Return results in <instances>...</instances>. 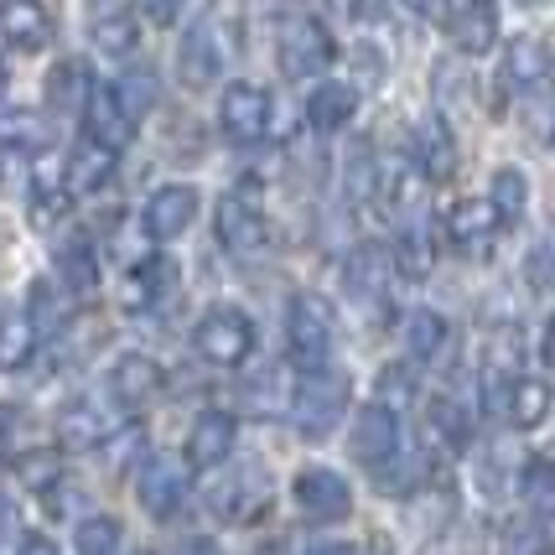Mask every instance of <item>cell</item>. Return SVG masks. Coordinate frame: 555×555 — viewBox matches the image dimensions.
Wrapping results in <instances>:
<instances>
[{
	"label": "cell",
	"instance_id": "cell-1",
	"mask_svg": "<svg viewBox=\"0 0 555 555\" xmlns=\"http://www.w3.org/2000/svg\"><path fill=\"white\" fill-rule=\"evenodd\" d=\"M333 348H338V317H333V307L317 291H296L286 307V359L301 374H312V369L333 363Z\"/></svg>",
	"mask_w": 555,
	"mask_h": 555
},
{
	"label": "cell",
	"instance_id": "cell-42",
	"mask_svg": "<svg viewBox=\"0 0 555 555\" xmlns=\"http://www.w3.org/2000/svg\"><path fill=\"white\" fill-rule=\"evenodd\" d=\"M135 16L130 11H99L94 16V42L99 52H109V57H125V52H135Z\"/></svg>",
	"mask_w": 555,
	"mask_h": 555
},
{
	"label": "cell",
	"instance_id": "cell-49",
	"mask_svg": "<svg viewBox=\"0 0 555 555\" xmlns=\"http://www.w3.org/2000/svg\"><path fill=\"white\" fill-rule=\"evenodd\" d=\"M171 555H223L218 551V540H203V534H193V540H182Z\"/></svg>",
	"mask_w": 555,
	"mask_h": 555
},
{
	"label": "cell",
	"instance_id": "cell-7",
	"mask_svg": "<svg viewBox=\"0 0 555 555\" xmlns=\"http://www.w3.org/2000/svg\"><path fill=\"white\" fill-rule=\"evenodd\" d=\"M270 115H275V104H270V89L260 83H229L223 99H218V130H223V141L234 145H260L270 135Z\"/></svg>",
	"mask_w": 555,
	"mask_h": 555
},
{
	"label": "cell",
	"instance_id": "cell-9",
	"mask_svg": "<svg viewBox=\"0 0 555 555\" xmlns=\"http://www.w3.org/2000/svg\"><path fill=\"white\" fill-rule=\"evenodd\" d=\"M208 504H214V514L223 519V525H260L270 514V504H275V488H270V478L260 473V467H244V473H229L223 483L208 493Z\"/></svg>",
	"mask_w": 555,
	"mask_h": 555
},
{
	"label": "cell",
	"instance_id": "cell-4",
	"mask_svg": "<svg viewBox=\"0 0 555 555\" xmlns=\"http://www.w3.org/2000/svg\"><path fill=\"white\" fill-rule=\"evenodd\" d=\"M333 57H338V42H333L327 22H317V16H291V22L281 26L275 68L286 73L291 83H307V78H317V73H327Z\"/></svg>",
	"mask_w": 555,
	"mask_h": 555
},
{
	"label": "cell",
	"instance_id": "cell-46",
	"mask_svg": "<svg viewBox=\"0 0 555 555\" xmlns=\"http://www.w3.org/2000/svg\"><path fill=\"white\" fill-rule=\"evenodd\" d=\"M411 400H415V369H411V359L389 363L385 374H379V405H389V411L400 415Z\"/></svg>",
	"mask_w": 555,
	"mask_h": 555
},
{
	"label": "cell",
	"instance_id": "cell-57",
	"mask_svg": "<svg viewBox=\"0 0 555 555\" xmlns=\"http://www.w3.org/2000/svg\"><path fill=\"white\" fill-rule=\"evenodd\" d=\"M0 182H5V167H0Z\"/></svg>",
	"mask_w": 555,
	"mask_h": 555
},
{
	"label": "cell",
	"instance_id": "cell-53",
	"mask_svg": "<svg viewBox=\"0 0 555 555\" xmlns=\"http://www.w3.org/2000/svg\"><path fill=\"white\" fill-rule=\"evenodd\" d=\"M5 525H11V504H5V493H0V534H5Z\"/></svg>",
	"mask_w": 555,
	"mask_h": 555
},
{
	"label": "cell",
	"instance_id": "cell-52",
	"mask_svg": "<svg viewBox=\"0 0 555 555\" xmlns=\"http://www.w3.org/2000/svg\"><path fill=\"white\" fill-rule=\"evenodd\" d=\"M545 359L555 363V317H551V322H545Z\"/></svg>",
	"mask_w": 555,
	"mask_h": 555
},
{
	"label": "cell",
	"instance_id": "cell-6",
	"mask_svg": "<svg viewBox=\"0 0 555 555\" xmlns=\"http://www.w3.org/2000/svg\"><path fill=\"white\" fill-rule=\"evenodd\" d=\"M57 436L78 452L109 447L120 436V405L109 395H68L63 411H57Z\"/></svg>",
	"mask_w": 555,
	"mask_h": 555
},
{
	"label": "cell",
	"instance_id": "cell-35",
	"mask_svg": "<svg viewBox=\"0 0 555 555\" xmlns=\"http://www.w3.org/2000/svg\"><path fill=\"white\" fill-rule=\"evenodd\" d=\"M37 452V421H31V411L26 405H0V462L5 467H16L22 457H31Z\"/></svg>",
	"mask_w": 555,
	"mask_h": 555
},
{
	"label": "cell",
	"instance_id": "cell-27",
	"mask_svg": "<svg viewBox=\"0 0 555 555\" xmlns=\"http://www.w3.org/2000/svg\"><path fill=\"white\" fill-rule=\"evenodd\" d=\"M353 115H359V89L343 83V78L317 83L312 99H307V125H312L317 135H333L343 125H353Z\"/></svg>",
	"mask_w": 555,
	"mask_h": 555
},
{
	"label": "cell",
	"instance_id": "cell-31",
	"mask_svg": "<svg viewBox=\"0 0 555 555\" xmlns=\"http://www.w3.org/2000/svg\"><path fill=\"white\" fill-rule=\"evenodd\" d=\"M52 145V125L37 109H0V151L16 156H42Z\"/></svg>",
	"mask_w": 555,
	"mask_h": 555
},
{
	"label": "cell",
	"instance_id": "cell-13",
	"mask_svg": "<svg viewBox=\"0 0 555 555\" xmlns=\"http://www.w3.org/2000/svg\"><path fill=\"white\" fill-rule=\"evenodd\" d=\"M499 0H452V11H447V37H452V48L467 52V57H483V52L499 48Z\"/></svg>",
	"mask_w": 555,
	"mask_h": 555
},
{
	"label": "cell",
	"instance_id": "cell-28",
	"mask_svg": "<svg viewBox=\"0 0 555 555\" xmlns=\"http://www.w3.org/2000/svg\"><path fill=\"white\" fill-rule=\"evenodd\" d=\"M52 266H57V281L68 286V296H94L99 291V255L89 234H68L52 249Z\"/></svg>",
	"mask_w": 555,
	"mask_h": 555
},
{
	"label": "cell",
	"instance_id": "cell-48",
	"mask_svg": "<svg viewBox=\"0 0 555 555\" xmlns=\"http://www.w3.org/2000/svg\"><path fill=\"white\" fill-rule=\"evenodd\" d=\"M135 11H141L151 26H171L182 16V0H135Z\"/></svg>",
	"mask_w": 555,
	"mask_h": 555
},
{
	"label": "cell",
	"instance_id": "cell-26",
	"mask_svg": "<svg viewBox=\"0 0 555 555\" xmlns=\"http://www.w3.org/2000/svg\"><path fill=\"white\" fill-rule=\"evenodd\" d=\"M104 99H109V104H115V115L135 130V125L162 104V78H156L151 68H130V73H120V78L104 89Z\"/></svg>",
	"mask_w": 555,
	"mask_h": 555
},
{
	"label": "cell",
	"instance_id": "cell-29",
	"mask_svg": "<svg viewBox=\"0 0 555 555\" xmlns=\"http://www.w3.org/2000/svg\"><path fill=\"white\" fill-rule=\"evenodd\" d=\"M171 286H177V260L145 255L141 266H130V275H125V307H130V312H145V307H156Z\"/></svg>",
	"mask_w": 555,
	"mask_h": 555
},
{
	"label": "cell",
	"instance_id": "cell-38",
	"mask_svg": "<svg viewBox=\"0 0 555 555\" xmlns=\"http://www.w3.org/2000/svg\"><path fill=\"white\" fill-rule=\"evenodd\" d=\"M120 545H125V530L115 514H89L73 530V555H120Z\"/></svg>",
	"mask_w": 555,
	"mask_h": 555
},
{
	"label": "cell",
	"instance_id": "cell-10",
	"mask_svg": "<svg viewBox=\"0 0 555 555\" xmlns=\"http://www.w3.org/2000/svg\"><path fill=\"white\" fill-rule=\"evenodd\" d=\"M400 452V415L379 405V400H369L359 415H353V431H348V457L369 467V473H379L385 462H395Z\"/></svg>",
	"mask_w": 555,
	"mask_h": 555
},
{
	"label": "cell",
	"instance_id": "cell-39",
	"mask_svg": "<svg viewBox=\"0 0 555 555\" xmlns=\"http://www.w3.org/2000/svg\"><path fill=\"white\" fill-rule=\"evenodd\" d=\"M63 214H68V188H63V177H31V193H26V218H31V229H52Z\"/></svg>",
	"mask_w": 555,
	"mask_h": 555
},
{
	"label": "cell",
	"instance_id": "cell-11",
	"mask_svg": "<svg viewBox=\"0 0 555 555\" xmlns=\"http://www.w3.org/2000/svg\"><path fill=\"white\" fill-rule=\"evenodd\" d=\"M441 234H447V244L457 249V255H488L493 249V240L504 234V218L493 214V203L488 197H462L452 214L441 218Z\"/></svg>",
	"mask_w": 555,
	"mask_h": 555
},
{
	"label": "cell",
	"instance_id": "cell-16",
	"mask_svg": "<svg viewBox=\"0 0 555 555\" xmlns=\"http://www.w3.org/2000/svg\"><path fill=\"white\" fill-rule=\"evenodd\" d=\"M57 22H52L48 0H0V42L16 52H42L52 48Z\"/></svg>",
	"mask_w": 555,
	"mask_h": 555
},
{
	"label": "cell",
	"instance_id": "cell-19",
	"mask_svg": "<svg viewBox=\"0 0 555 555\" xmlns=\"http://www.w3.org/2000/svg\"><path fill=\"white\" fill-rule=\"evenodd\" d=\"M115 167H120V151H115V145H104V141H94V135H83V141L68 151L63 188H68V197H89V193H99V188H109Z\"/></svg>",
	"mask_w": 555,
	"mask_h": 555
},
{
	"label": "cell",
	"instance_id": "cell-12",
	"mask_svg": "<svg viewBox=\"0 0 555 555\" xmlns=\"http://www.w3.org/2000/svg\"><path fill=\"white\" fill-rule=\"evenodd\" d=\"M193 218H197V188H188V182H167V188H156V193L145 197L141 229L156 244H171V240H182V234L193 229Z\"/></svg>",
	"mask_w": 555,
	"mask_h": 555
},
{
	"label": "cell",
	"instance_id": "cell-25",
	"mask_svg": "<svg viewBox=\"0 0 555 555\" xmlns=\"http://www.w3.org/2000/svg\"><path fill=\"white\" fill-rule=\"evenodd\" d=\"M389 270H395V260H389L385 244H359V249L343 260V291L359 296V301H379L389 286Z\"/></svg>",
	"mask_w": 555,
	"mask_h": 555
},
{
	"label": "cell",
	"instance_id": "cell-54",
	"mask_svg": "<svg viewBox=\"0 0 555 555\" xmlns=\"http://www.w3.org/2000/svg\"><path fill=\"white\" fill-rule=\"evenodd\" d=\"M400 5H411V11H431L436 0H400Z\"/></svg>",
	"mask_w": 555,
	"mask_h": 555
},
{
	"label": "cell",
	"instance_id": "cell-20",
	"mask_svg": "<svg viewBox=\"0 0 555 555\" xmlns=\"http://www.w3.org/2000/svg\"><path fill=\"white\" fill-rule=\"evenodd\" d=\"M551 42L545 37H508L504 48V89H514V94H534V89H545L551 83Z\"/></svg>",
	"mask_w": 555,
	"mask_h": 555
},
{
	"label": "cell",
	"instance_id": "cell-24",
	"mask_svg": "<svg viewBox=\"0 0 555 555\" xmlns=\"http://www.w3.org/2000/svg\"><path fill=\"white\" fill-rule=\"evenodd\" d=\"M555 395H551V379H540V374H519L514 385L504 389V400H499V411L514 431H534V426H545V415H551Z\"/></svg>",
	"mask_w": 555,
	"mask_h": 555
},
{
	"label": "cell",
	"instance_id": "cell-3",
	"mask_svg": "<svg viewBox=\"0 0 555 555\" xmlns=\"http://www.w3.org/2000/svg\"><path fill=\"white\" fill-rule=\"evenodd\" d=\"M255 343H260L255 317L240 312V307H208V312L197 317V327H193L197 359L214 363V369H240V363H249Z\"/></svg>",
	"mask_w": 555,
	"mask_h": 555
},
{
	"label": "cell",
	"instance_id": "cell-32",
	"mask_svg": "<svg viewBox=\"0 0 555 555\" xmlns=\"http://www.w3.org/2000/svg\"><path fill=\"white\" fill-rule=\"evenodd\" d=\"M426 431H431V441L441 452H462L473 441V415H467V405L457 395H436L426 405Z\"/></svg>",
	"mask_w": 555,
	"mask_h": 555
},
{
	"label": "cell",
	"instance_id": "cell-51",
	"mask_svg": "<svg viewBox=\"0 0 555 555\" xmlns=\"http://www.w3.org/2000/svg\"><path fill=\"white\" fill-rule=\"evenodd\" d=\"M307 555H353V545H312Z\"/></svg>",
	"mask_w": 555,
	"mask_h": 555
},
{
	"label": "cell",
	"instance_id": "cell-44",
	"mask_svg": "<svg viewBox=\"0 0 555 555\" xmlns=\"http://www.w3.org/2000/svg\"><path fill=\"white\" fill-rule=\"evenodd\" d=\"M26 317L37 322V333H52V327H63L68 301L57 296V286H52V281H31V286H26Z\"/></svg>",
	"mask_w": 555,
	"mask_h": 555
},
{
	"label": "cell",
	"instance_id": "cell-40",
	"mask_svg": "<svg viewBox=\"0 0 555 555\" xmlns=\"http://www.w3.org/2000/svg\"><path fill=\"white\" fill-rule=\"evenodd\" d=\"M343 193H348V203H353V208L374 203V193H379V162H374V151H369V145H353V151H348V167H343Z\"/></svg>",
	"mask_w": 555,
	"mask_h": 555
},
{
	"label": "cell",
	"instance_id": "cell-50",
	"mask_svg": "<svg viewBox=\"0 0 555 555\" xmlns=\"http://www.w3.org/2000/svg\"><path fill=\"white\" fill-rule=\"evenodd\" d=\"M16 555H57V551H52V540H42V534H26Z\"/></svg>",
	"mask_w": 555,
	"mask_h": 555
},
{
	"label": "cell",
	"instance_id": "cell-34",
	"mask_svg": "<svg viewBox=\"0 0 555 555\" xmlns=\"http://www.w3.org/2000/svg\"><path fill=\"white\" fill-rule=\"evenodd\" d=\"M519 504L540 525L555 519V462L551 457H530L519 467Z\"/></svg>",
	"mask_w": 555,
	"mask_h": 555
},
{
	"label": "cell",
	"instance_id": "cell-30",
	"mask_svg": "<svg viewBox=\"0 0 555 555\" xmlns=\"http://www.w3.org/2000/svg\"><path fill=\"white\" fill-rule=\"evenodd\" d=\"M37 343H42V333L26 317V307H5L0 312V374H22L37 359Z\"/></svg>",
	"mask_w": 555,
	"mask_h": 555
},
{
	"label": "cell",
	"instance_id": "cell-21",
	"mask_svg": "<svg viewBox=\"0 0 555 555\" xmlns=\"http://www.w3.org/2000/svg\"><path fill=\"white\" fill-rule=\"evenodd\" d=\"M411 162L421 167V177H426L431 188L457 177V141H452V125L441 120V115H426V120L415 125Z\"/></svg>",
	"mask_w": 555,
	"mask_h": 555
},
{
	"label": "cell",
	"instance_id": "cell-18",
	"mask_svg": "<svg viewBox=\"0 0 555 555\" xmlns=\"http://www.w3.org/2000/svg\"><path fill=\"white\" fill-rule=\"evenodd\" d=\"M218 73H223V48H218L214 22H193L177 42V78L188 89H208L218 83Z\"/></svg>",
	"mask_w": 555,
	"mask_h": 555
},
{
	"label": "cell",
	"instance_id": "cell-23",
	"mask_svg": "<svg viewBox=\"0 0 555 555\" xmlns=\"http://www.w3.org/2000/svg\"><path fill=\"white\" fill-rule=\"evenodd\" d=\"M426 188H431V182H426V177H421V167H415L411 156H389L385 167H379V203H385L389 214L395 218H405V223H415V208H421V203H426Z\"/></svg>",
	"mask_w": 555,
	"mask_h": 555
},
{
	"label": "cell",
	"instance_id": "cell-14",
	"mask_svg": "<svg viewBox=\"0 0 555 555\" xmlns=\"http://www.w3.org/2000/svg\"><path fill=\"white\" fill-rule=\"evenodd\" d=\"M234 447H240V421L229 411H203L193 421V431H188L182 457H188L193 473H214V467H223L234 457Z\"/></svg>",
	"mask_w": 555,
	"mask_h": 555
},
{
	"label": "cell",
	"instance_id": "cell-43",
	"mask_svg": "<svg viewBox=\"0 0 555 555\" xmlns=\"http://www.w3.org/2000/svg\"><path fill=\"white\" fill-rule=\"evenodd\" d=\"M286 411V389H281V369H266V374H255L249 385H244V415H260V421H270V415Z\"/></svg>",
	"mask_w": 555,
	"mask_h": 555
},
{
	"label": "cell",
	"instance_id": "cell-45",
	"mask_svg": "<svg viewBox=\"0 0 555 555\" xmlns=\"http://www.w3.org/2000/svg\"><path fill=\"white\" fill-rule=\"evenodd\" d=\"M525 281L534 291H555V223L530 244V255H525Z\"/></svg>",
	"mask_w": 555,
	"mask_h": 555
},
{
	"label": "cell",
	"instance_id": "cell-37",
	"mask_svg": "<svg viewBox=\"0 0 555 555\" xmlns=\"http://www.w3.org/2000/svg\"><path fill=\"white\" fill-rule=\"evenodd\" d=\"M395 270L405 275V281H426L431 275V266H436V249H431V234L421 229V223H405L400 229V244H395Z\"/></svg>",
	"mask_w": 555,
	"mask_h": 555
},
{
	"label": "cell",
	"instance_id": "cell-22",
	"mask_svg": "<svg viewBox=\"0 0 555 555\" xmlns=\"http://www.w3.org/2000/svg\"><path fill=\"white\" fill-rule=\"evenodd\" d=\"M89 104H94V73H89V63H78V57L52 63V73H48V109L52 115H57V120H83Z\"/></svg>",
	"mask_w": 555,
	"mask_h": 555
},
{
	"label": "cell",
	"instance_id": "cell-15",
	"mask_svg": "<svg viewBox=\"0 0 555 555\" xmlns=\"http://www.w3.org/2000/svg\"><path fill=\"white\" fill-rule=\"evenodd\" d=\"M135 499L151 519H177V508L188 504V473L171 457H145L135 473Z\"/></svg>",
	"mask_w": 555,
	"mask_h": 555
},
{
	"label": "cell",
	"instance_id": "cell-33",
	"mask_svg": "<svg viewBox=\"0 0 555 555\" xmlns=\"http://www.w3.org/2000/svg\"><path fill=\"white\" fill-rule=\"evenodd\" d=\"M405 359L411 363H431L441 359V348H447V338H452V327H447V317L431 312V307H415L411 317H405Z\"/></svg>",
	"mask_w": 555,
	"mask_h": 555
},
{
	"label": "cell",
	"instance_id": "cell-36",
	"mask_svg": "<svg viewBox=\"0 0 555 555\" xmlns=\"http://www.w3.org/2000/svg\"><path fill=\"white\" fill-rule=\"evenodd\" d=\"M488 203H493V214L508 223H519L525 218V208H530V177L519 167H499L493 171V182H488Z\"/></svg>",
	"mask_w": 555,
	"mask_h": 555
},
{
	"label": "cell",
	"instance_id": "cell-2",
	"mask_svg": "<svg viewBox=\"0 0 555 555\" xmlns=\"http://www.w3.org/2000/svg\"><path fill=\"white\" fill-rule=\"evenodd\" d=\"M348 400H353V379L343 369H333V363L312 369V374H301V385L291 395V421L307 441H322V436H333L343 426Z\"/></svg>",
	"mask_w": 555,
	"mask_h": 555
},
{
	"label": "cell",
	"instance_id": "cell-8",
	"mask_svg": "<svg viewBox=\"0 0 555 555\" xmlns=\"http://www.w3.org/2000/svg\"><path fill=\"white\" fill-rule=\"evenodd\" d=\"M291 499H296V508H301L307 519H317V525H338V519L353 514V488H348V478L333 473V467H322V462L296 473Z\"/></svg>",
	"mask_w": 555,
	"mask_h": 555
},
{
	"label": "cell",
	"instance_id": "cell-55",
	"mask_svg": "<svg viewBox=\"0 0 555 555\" xmlns=\"http://www.w3.org/2000/svg\"><path fill=\"white\" fill-rule=\"evenodd\" d=\"M519 5H551V0H519Z\"/></svg>",
	"mask_w": 555,
	"mask_h": 555
},
{
	"label": "cell",
	"instance_id": "cell-56",
	"mask_svg": "<svg viewBox=\"0 0 555 555\" xmlns=\"http://www.w3.org/2000/svg\"><path fill=\"white\" fill-rule=\"evenodd\" d=\"M0 83H5V63H0Z\"/></svg>",
	"mask_w": 555,
	"mask_h": 555
},
{
	"label": "cell",
	"instance_id": "cell-5",
	"mask_svg": "<svg viewBox=\"0 0 555 555\" xmlns=\"http://www.w3.org/2000/svg\"><path fill=\"white\" fill-rule=\"evenodd\" d=\"M214 234H218V249L234 255V260H255L266 255L270 244V223L260 214V203L244 193H223L214 208Z\"/></svg>",
	"mask_w": 555,
	"mask_h": 555
},
{
	"label": "cell",
	"instance_id": "cell-17",
	"mask_svg": "<svg viewBox=\"0 0 555 555\" xmlns=\"http://www.w3.org/2000/svg\"><path fill=\"white\" fill-rule=\"evenodd\" d=\"M162 389H167V374H162V363L145 359V353H120L109 363V400L120 411H141Z\"/></svg>",
	"mask_w": 555,
	"mask_h": 555
},
{
	"label": "cell",
	"instance_id": "cell-47",
	"mask_svg": "<svg viewBox=\"0 0 555 555\" xmlns=\"http://www.w3.org/2000/svg\"><path fill=\"white\" fill-rule=\"evenodd\" d=\"M16 473H22L26 488H52V483H57V473H63V457H57V452H48V447H37L31 457L16 462Z\"/></svg>",
	"mask_w": 555,
	"mask_h": 555
},
{
	"label": "cell",
	"instance_id": "cell-41",
	"mask_svg": "<svg viewBox=\"0 0 555 555\" xmlns=\"http://www.w3.org/2000/svg\"><path fill=\"white\" fill-rule=\"evenodd\" d=\"M499 555H555V534L551 525H540V519H514L499 540Z\"/></svg>",
	"mask_w": 555,
	"mask_h": 555
}]
</instances>
